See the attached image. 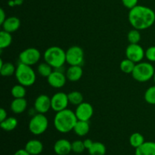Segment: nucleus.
Instances as JSON below:
<instances>
[{
  "mask_svg": "<svg viewBox=\"0 0 155 155\" xmlns=\"http://www.w3.org/2000/svg\"><path fill=\"white\" fill-rule=\"evenodd\" d=\"M18 121L14 117H7L5 120L0 122V127L3 130L6 132H10L15 130L18 127Z\"/></svg>",
  "mask_w": 155,
  "mask_h": 155,
  "instance_id": "nucleus-21",
  "label": "nucleus"
},
{
  "mask_svg": "<svg viewBox=\"0 0 155 155\" xmlns=\"http://www.w3.org/2000/svg\"><path fill=\"white\" fill-rule=\"evenodd\" d=\"M90 130L89 121L77 120L74 128V131L78 136H85L89 133Z\"/></svg>",
  "mask_w": 155,
  "mask_h": 155,
  "instance_id": "nucleus-20",
  "label": "nucleus"
},
{
  "mask_svg": "<svg viewBox=\"0 0 155 155\" xmlns=\"http://www.w3.org/2000/svg\"><path fill=\"white\" fill-rule=\"evenodd\" d=\"M153 80H154V82L155 83V72H154V77H153Z\"/></svg>",
  "mask_w": 155,
  "mask_h": 155,
  "instance_id": "nucleus-41",
  "label": "nucleus"
},
{
  "mask_svg": "<svg viewBox=\"0 0 155 155\" xmlns=\"http://www.w3.org/2000/svg\"><path fill=\"white\" fill-rule=\"evenodd\" d=\"M48 127V120L44 114L37 113L33 115L28 124L29 131L35 136L45 133Z\"/></svg>",
  "mask_w": 155,
  "mask_h": 155,
  "instance_id": "nucleus-6",
  "label": "nucleus"
},
{
  "mask_svg": "<svg viewBox=\"0 0 155 155\" xmlns=\"http://www.w3.org/2000/svg\"><path fill=\"white\" fill-rule=\"evenodd\" d=\"M135 155H155V142H145L143 145L136 148Z\"/></svg>",
  "mask_w": 155,
  "mask_h": 155,
  "instance_id": "nucleus-19",
  "label": "nucleus"
},
{
  "mask_svg": "<svg viewBox=\"0 0 155 155\" xmlns=\"http://www.w3.org/2000/svg\"><path fill=\"white\" fill-rule=\"evenodd\" d=\"M77 120L75 112L67 108L56 112L54 117V126L59 133H68L74 130Z\"/></svg>",
  "mask_w": 155,
  "mask_h": 155,
  "instance_id": "nucleus-2",
  "label": "nucleus"
},
{
  "mask_svg": "<svg viewBox=\"0 0 155 155\" xmlns=\"http://www.w3.org/2000/svg\"><path fill=\"white\" fill-rule=\"evenodd\" d=\"M140 30L137 29H133L127 34V39L130 44H138L141 40Z\"/></svg>",
  "mask_w": 155,
  "mask_h": 155,
  "instance_id": "nucleus-30",
  "label": "nucleus"
},
{
  "mask_svg": "<svg viewBox=\"0 0 155 155\" xmlns=\"http://www.w3.org/2000/svg\"><path fill=\"white\" fill-rule=\"evenodd\" d=\"M54 151L58 155H68L72 151L71 142L68 139H61L54 145Z\"/></svg>",
  "mask_w": 155,
  "mask_h": 155,
  "instance_id": "nucleus-14",
  "label": "nucleus"
},
{
  "mask_svg": "<svg viewBox=\"0 0 155 155\" xmlns=\"http://www.w3.org/2000/svg\"><path fill=\"white\" fill-rule=\"evenodd\" d=\"M74 155H80V154H74Z\"/></svg>",
  "mask_w": 155,
  "mask_h": 155,
  "instance_id": "nucleus-42",
  "label": "nucleus"
},
{
  "mask_svg": "<svg viewBox=\"0 0 155 155\" xmlns=\"http://www.w3.org/2000/svg\"><path fill=\"white\" fill-rule=\"evenodd\" d=\"M144 98L148 104L155 105V85L147 89Z\"/></svg>",
  "mask_w": 155,
  "mask_h": 155,
  "instance_id": "nucleus-31",
  "label": "nucleus"
},
{
  "mask_svg": "<svg viewBox=\"0 0 155 155\" xmlns=\"http://www.w3.org/2000/svg\"><path fill=\"white\" fill-rule=\"evenodd\" d=\"M69 104L68 94L63 92H56L51 98V109L55 112L67 109Z\"/></svg>",
  "mask_w": 155,
  "mask_h": 155,
  "instance_id": "nucleus-9",
  "label": "nucleus"
},
{
  "mask_svg": "<svg viewBox=\"0 0 155 155\" xmlns=\"http://www.w3.org/2000/svg\"><path fill=\"white\" fill-rule=\"evenodd\" d=\"M13 155H30L25 149H19Z\"/></svg>",
  "mask_w": 155,
  "mask_h": 155,
  "instance_id": "nucleus-38",
  "label": "nucleus"
},
{
  "mask_svg": "<svg viewBox=\"0 0 155 155\" xmlns=\"http://www.w3.org/2000/svg\"><path fill=\"white\" fill-rule=\"evenodd\" d=\"M83 74V68L79 65H73L68 68L66 72V77L69 81L77 82L82 78Z\"/></svg>",
  "mask_w": 155,
  "mask_h": 155,
  "instance_id": "nucleus-17",
  "label": "nucleus"
},
{
  "mask_svg": "<svg viewBox=\"0 0 155 155\" xmlns=\"http://www.w3.org/2000/svg\"><path fill=\"white\" fill-rule=\"evenodd\" d=\"M15 71L16 68L10 62H5L0 66V74L2 77H11L15 74Z\"/></svg>",
  "mask_w": 155,
  "mask_h": 155,
  "instance_id": "nucleus-25",
  "label": "nucleus"
},
{
  "mask_svg": "<svg viewBox=\"0 0 155 155\" xmlns=\"http://www.w3.org/2000/svg\"><path fill=\"white\" fill-rule=\"evenodd\" d=\"M68 95L70 104L77 106L81 104L82 102H83V94L78 91H73V92L68 93Z\"/></svg>",
  "mask_w": 155,
  "mask_h": 155,
  "instance_id": "nucleus-27",
  "label": "nucleus"
},
{
  "mask_svg": "<svg viewBox=\"0 0 155 155\" xmlns=\"http://www.w3.org/2000/svg\"><path fill=\"white\" fill-rule=\"evenodd\" d=\"M121 1H122L123 5L127 8H129L130 10V9L136 7V5H138V2H139V0H121Z\"/></svg>",
  "mask_w": 155,
  "mask_h": 155,
  "instance_id": "nucleus-34",
  "label": "nucleus"
},
{
  "mask_svg": "<svg viewBox=\"0 0 155 155\" xmlns=\"http://www.w3.org/2000/svg\"><path fill=\"white\" fill-rule=\"evenodd\" d=\"M135 66H136V63L135 62L130 60V59L126 58L120 62V68L121 71L124 72V74H132V73H133V70L135 68Z\"/></svg>",
  "mask_w": 155,
  "mask_h": 155,
  "instance_id": "nucleus-26",
  "label": "nucleus"
},
{
  "mask_svg": "<svg viewBox=\"0 0 155 155\" xmlns=\"http://www.w3.org/2000/svg\"><path fill=\"white\" fill-rule=\"evenodd\" d=\"M145 58L149 62H155V45L147 48L145 51Z\"/></svg>",
  "mask_w": 155,
  "mask_h": 155,
  "instance_id": "nucleus-33",
  "label": "nucleus"
},
{
  "mask_svg": "<svg viewBox=\"0 0 155 155\" xmlns=\"http://www.w3.org/2000/svg\"><path fill=\"white\" fill-rule=\"evenodd\" d=\"M66 74L57 69H54L51 74L47 77L48 83L53 88L55 89H61L64 87L67 82Z\"/></svg>",
  "mask_w": 155,
  "mask_h": 155,
  "instance_id": "nucleus-12",
  "label": "nucleus"
},
{
  "mask_svg": "<svg viewBox=\"0 0 155 155\" xmlns=\"http://www.w3.org/2000/svg\"><path fill=\"white\" fill-rule=\"evenodd\" d=\"M84 62V51L78 45L71 46L66 51V63L70 66L79 65L82 66Z\"/></svg>",
  "mask_w": 155,
  "mask_h": 155,
  "instance_id": "nucleus-7",
  "label": "nucleus"
},
{
  "mask_svg": "<svg viewBox=\"0 0 155 155\" xmlns=\"http://www.w3.org/2000/svg\"><path fill=\"white\" fill-rule=\"evenodd\" d=\"M33 108L36 110V113L44 114L48 111L51 109V98L45 94L39 95L34 101Z\"/></svg>",
  "mask_w": 155,
  "mask_h": 155,
  "instance_id": "nucleus-13",
  "label": "nucleus"
},
{
  "mask_svg": "<svg viewBox=\"0 0 155 155\" xmlns=\"http://www.w3.org/2000/svg\"><path fill=\"white\" fill-rule=\"evenodd\" d=\"M128 19L133 28L146 30L154 24L155 12L151 8L138 5L130 10Z\"/></svg>",
  "mask_w": 155,
  "mask_h": 155,
  "instance_id": "nucleus-1",
  "label": "nucleus"
},
{
  "mask_svg": "<svg viewBox=\"0 0 155 155\" xmlns=\"http://www.w3.org/2000/svg\"><path fill=\"white\" fill-rule=\"evenodd\" d=\"M94 114L93 107L89 102L83 101L77 106L75 114L79 120L89 121Z\"/></svg>",
  "mask_w": 155,
  "mask_h": 155,
  "instance_id": "nucleus-11",
  "label": "nucleus"
},
{
  "mask_svg": "<svg viewBox=\"0 0 155 155\" xmlns=\"http://www.w3.org/2000/svg\"><path fill=\"white\" fill-rule=\"evenodd\" d=\"M7 117H8L7 111H6L3 107H2V108L0 109V122L5 120Z\"/></svg>",
  "mask_w": 155,
  "mask_h": 155,
  "instance_id": "nucleus-35",
  "label": "nucleus"
},
{
  "mask_svg": "<svg viewBox=\"0 0 155 155\" xmlns=\"http://www.w3.org/2000/svg\"><path fill=\"white\" fill-rule=\"evenodd\" d=\"M14 2H15V6H19V5H21L23 4V2H24V0H14Z\"/></svg>",
  "mask_w": 155,
  "mask_h": 155,
  "instance_id": "nucleus-39",
  "label": "nucleus"
},
{
  "mask_svg": "<svg viewBox=\"0 0 155 155\" xmlns=\"http://www.w3.org/2000/svg\"><path fill=\"white\" fill-rule=\"evenodd\" d=\"M8 6H10V7H15V6L14 0H9L8 2Z\"/></svg>",
  "mask_w": 155,
  "mask_h": 155,
  "instance_id": "nucleus-40",
  "label": "nucleus"
},
{
  "mask_svg": "<svg viewBox=\"0 0 155 155\" xmlns=\"http://www.w3.org/2000/svg\"><path fill=\"white\" fill-rule=\"evenodd\" d=\"M43 58L54 69H60L66 63V51L59 46H51L45 51Z\"/></svg>",
  "mask_w": 155,
  "mask_h": 155,
  "instance_id": "nucleus-3",
  "label": "nucleus"
},
{
  "mask_svg": "<svg viewBox=\"0 0 155 155\" xmlns=\"http://www.w3.org/2000/svg\"><path fill=\"white\" fill-rule=\"evenodd\" d=\"M93 141L92 140V139H85L84 141H83V143H84V145H85V148H86V149H89V148H90L91 146L92 145V144H93Z\"/></svg>",
  "mask_w": 155,
  "mask_h": 155,
  "instance_id": "nucleus-37",
  "label": "nucleus"
},
{
  "mask_svg": "<svg viewBox=\"0 0 155 155\" xmlns=\"http://www.w3.org/2000/svg\"><path fill=\"white\" fill-rule=\"evenodd\" d=\"M52 67L50 66L46 62H43L38 65L37 67V72L40 76L44 77H48L50 74L52 73Z\"/></svg>",
  "mask_w": 155,
  "mask_h": 155,
  "instance_id": "nucleus-29",
  "label": "nucleus"
},
{
  "mask_svg": "<svg viewBox=\"0 0 155 155\" xmlns=\"http://www.w3.org/2000/svg\"><path fill=\"white\" fill-rule=\"evenodd\" d=\"M6 14L5 12L4 9L0 8V24H2L4 21L6 20Z\"/></svg>",
  "mask_w": 155,
  "mask_h": 155,
  "instance_id": "nucleus-36",
  "label": "nucleus"
},
{
  "mask_svg": "<svg viewBox=\"0 0 155 155\" xmlns=\"http://www.w3.org/2000/svg\"><path fill=\"white\" fill-rule=\"evenodd\" d=\"M154 72V66L150 62L141 61L136 64L132 76L136 81L145 83L153 78Z\"/></svg>",
  "mask_w": 155,
  "mask_h": 155,
  "instance_id": "nucleus-5",
  "label": "nucleus"
},
{
  "mask_svg": "<svg viewBox=\"0 0 155 155\" xmlns=\"http://www.w3.org/2000/svg\"><path fill=\"white\" fill-rule=\"evenodd\" d=\"M21 27V21L18 18L15 16L8 17L2 24V30L8 33H14L17 31Z\"/></svg>",
  "mask_w": 155,
  "mask_h": 155,
  "instance_id": "nucleus-15",
  "label": "nucleus"
},
{
  "mask_svg": "<svg viewBox=\"0 0 155 155\" xmlns=\"http://www.w3.org/2000/svg\"><path fill=\"white\" fill-rule=\"evenodd\" d=\"M71 147H72V151L76 154H80L85 151V148L83 141L75 140L71 142Z\"/></svg>",
  "mask_w": 155,
  "mask_h": 155,
  "instance_id": "nucleus-32",
  "label": "nucleus"
},
{
  "mask_svg": "<svg viewBox=\"0 0 155 155\" xmlns=\"http://www.w3.org/2000/svg\"><path fill=\"white\" fill-rule=\"evenodd\" d=\"M24 149L30 155H39L43 151V144L37 139H31L27 142Z\"/></svg>",
  "mask_w": 155,
  "mask_h": 155,
  "instance_id": "nucleus-16",
  "label": "nucleus"
},
{
  "mask_svg": "<svg viewBox=\"0 0 155 155\" xmlns=\"http://www.w3.org/2000/svg\"><path fill=\"white\" fill-rule=\"evenodd\" d=\"M12 95L14 97V98H24L27 93L26 87L21 84H18L14 86L12 88L11 90Z\"/></svg>",
  "mask_w": 155,
  "mask_h": 155,
  "instance_id": "nucleus-28",
  "label": "nucleus"
},
{
  "mask_svg": "<svg viewBox=\"0 0 155 155\" xmlns=\"http://www.w3.org/2000/svg\"><path fill=\"white\" fill-rule=\"evenodd\" d=\"M27 107V101L25 98H14L10 105V108L13 113L20 114L25 111Z\"/></svg>",
  "mask_w": 155,
  "mask_h": 155,
  "instance_id": "nucleus-18",
  "label": "nucleus"
},
{
  "mask_svg": "<svg viewBox=\"0 0 155 155\" xmlns=\"http://www.w3.org/2000/svg\"><path fill=\"white\" fill-rule=\"evenodd\" d=\"M15 76L18 83L23 85L25 87L33 86L36 80V73L32 68V66L21 62L17 66Z\"/></svg>",
  "mask_w": 155,
  "mask_h": 155,
  "instance_id": "nucleus-4",
  "label": "nucleus"
},
{
  "mask_svg": "<svg viewBox=\"0 0 155 155\" xmlns=\"http://www.w3.org/2000/svg\"><path fill=\"white\" fill-rule=\"evenodd\" d=\"M145 138L141 133H134L130 136V144L133 148H137L145 143Z\"/></svg>",
  "mask_w": 155,
  "mask_h": 155,
  "instance_id": "nucleus-24",
  "label": "nucleus"
},
{
  "mask_svg": "<svg viewBox=\"0 0 155 155\" xmlns=\"http://www.w3.org/2000/svg\"><path fill=\"white\" fill-rule=\"evenodd\" d=\"M126 56L127 58L137 64L142 61L145 57V51L139 43L130 44L126 49Z\"/></svg>",
  "mask_w": 155,
  "mask_h": 155,
  "instance_id": "nucleus-10",
  "label": "nucleus"
},
{
  "mask_svg": "<svg viewBox=\"0 0 155 155\" xmlns=\"http://www.w3.org/2000/svg\"><path fill=\"white\" fill-rule=\"evenodd\" d=\"M41 58V53L37 48L30 47L21 51L19 54V60L21 63L33 66L36 64Z\"/></svg>",
  "mask_w": 155,
  "mask_h": 155,
  "instance_id": "nucleus-8",
  "label": "nucleus"
},
{
  "mask_svg": "<svg viewBox=\"0 0 155 155\" xmlns=\"http://www.w3.org/2000/svg\"><path fill=\"white\" fill-rule=\"evenodd\" d=\"M12 43V33L2 30L0 32V49L2 50L8 48Z\"/></svg>",
  "mask_w": 155,
  "mask_h": 155,
  "instance_id": "nucleus-23",
  "label": "nucleus"
},
{
  "mask_svg": "<svg viewBox=\"0 0 155 155\" xmlns=\"http://www.w3.org/2000/svg\"><path fill=\"white\" fill-rule=\"evenodd\" d=\"M89 155H105L106 147L100 142H94L92 146L88 149Z\"/></svg>",
  "mask_w": 155,
  "mask_h": 155,
  "instance_id": "nucleus-22",
  "label": "nucleus"
}]
</instances>
